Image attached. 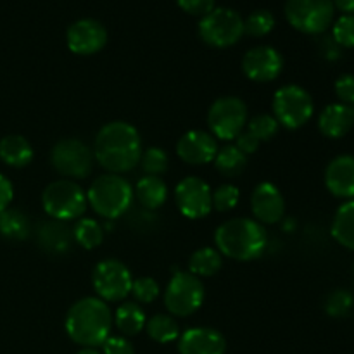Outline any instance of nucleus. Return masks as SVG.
Wrapping results in <instances>:
<instances>
[{
	"instance_id": "f257e3e1",
	"label": "nucleus",
	"mask_w": 354,
	"mask_h": 354,
	"mask_svg": "<svg viewBox=\"0 0 354 354\" xmlns=\"http://www.w3.org/2000/svg\"><path fill=\"white\" fill-rule=\"evenodd\" d=\"M142 138L137 128L127 121L104 124L93 140V158L107 173L123 175L140 162Z\"/></svg>"
},
{
	"instance_id": "f03ea898",
	"label": "nucleus",
	"mask_w": 354,
	"mask_h": 354,
	"mask_svg": "<svg viewBox=\"0 0 354 354\" xmlns=\"http://www.w3.org/2000/svg\"><path fill=\"white\" fill-rule=\"evenodd\" d=\"M66 334L83 348H97L106 342L113 328V313L99 297H83L66 313Z\"/></svg>"
},
{
	"instance_id": "7ed1b4c3",
	"label": "nucleus",
	"mask_w": 354,
	"mask_h": 354,
	"mask_svg": "<svg viewBox=\"0 0 354 354\" xmlns=\"http://www.w3.org/2000/svg\"><path fill=\"white\" fill-rule=\"evenodd\" d=\"M214 244L221 256L235 261H254L268 245L265 227L251 218L227 220L214 232Z\"/></svg>"
},
{
	"instance_id": "20e7f679",
	"label": "nucleus",
	"mask_w": 354,
	"mask_h": 354,
	"mask_svg": "<svg viewBox=\"0 0 354 354\" xmlns=\"http://www.w3.org/2000/svg\"><path fill=\"white\" fill-rule=\"evenodd\" d=\"M133 187L121 175L106 173L97 176L86 190V201L97 216L116 220L130 209L133 203Z\"/></svg>"
},
{
	"instance_id": "39448f33",
	"label": "nucleus",
	"mask_w": 354,
	"mask_h": 354,
	"mask_svg": "<svg viewBox=\"0 0 354 354\" xmlns=\"http://www.w3.org/2000/svg\"><path fill=\"white\" fill-rule=\"evenodd\" d=\"M41 206L44 211L57 221L80 220L86 211L88 201L83 187L75 180L61 178L50 182L41 192Z\"/></svg>"
},
{
	"instance_id": "423d86ee",
	"label": "nucleus",
	"mask_w": 354,
	"mask_h": 354,
	"mask_svg": "<svg viewBox=\"0 0 354 354\" xmlns=\"http://www.w3.org/2000/svg\"><path fill=\"white\" fill-rule=\"evenodd\" d=\"M273 118L287 130L303 128L313 118L315 102L308 90L299 85H283L273 95Z\"/></svg>"
},
{
	"instance_id": "0eeeda50",
	"label": "nucleus",
	"mask_w": 354,
	"mask_h": 354,
	"mask_svg": "<svg viewBox=\"0 0 354 354\" xmlns=\"http://www.w3.org/2000/svg\"><path fill=\"white\" fill-rule=\"evenodd\" d=\"M244 33L242 16L237 10L228 7H214L199 21L201 40L214 48L232 47L241 40Z\"/></svg>"
},
{
	"instance_id": "6e6552de",
	"label": "nucleus",
	"mask_w": 354,
	"mask_h": 354,
	"mask_svg": "<svg viewBox=\"0 0 354 354\" xmlns=\"http://www.w3.org/2000/svg\"><path fill=\"white\" fill-rule=\"evenodd\" d=\"M204 299L203 280L190 272H176L166 286L165 306L171 317H190L203 306Z\"/></svg>"
},
{
	"instance_id": "1a4fd4ad",
	"label": "nucleus",
	"mask_w": 354,
	"mask_h": 354,
	"mask_svg": "<svg viewBox=\"0 0 354 354\" xmlns=\"http://www.w3.org/2000/svg\"><path fill=\"white\" fill-rule=\"evenodd\" d=\"M245 124H248V106L239 97H220L211 104L207 111L209 133L216 140H235L245 130Z\"/></svg>"
},
{
	"instance_id": "9d476101",
	"label": "nucleus",
	"mask_w": 354,
	"mask_h": 354,
	"mask_svg": "<svg viewBox=\"0 0 354 354\" xmlns=\"http://www.w3.org/2000/svg\"><path fill=\"white\" fill-rule=\"evenodd\" d=\"M93 151L80 138H62L50 151V165L68 180H82L92 173Z\"/></svg>"
},
{
	"instance_id": "9b49d317",
	"label": "nucleus",
	"mask_w": 354,
	"mask_h": 354,
	"mask_svg": "<svg viewBox=\"0 0 354 354\" xmlns=\"http://www.w3.org/2000/svg\"><path fill=\"white\" fill-rule=\"evenodd\" d=\"M92 283L97 297L104 303H118L131 294L133 277L128 266L120 259H102L92 272Z\"/></svg>"
},
{
	"instance_id": "f8f14e48",
	"label": "nucleus",
	"mask_w": 354,
	"mask_h": 354,
	"mask_svg": "<svg viewBox=\"0 0 354 354\" xmlns=\"http://www.w3.org/2000/svg\"><path fill=\"white\" fill-rule=\"evenodd\" d=\"M332 0H287L286 17L294 30L306 35L324 33L334 21Z\"/></svg>"
},
{
	"instance_id": "ddd939ff",
	"label": "nucleus",
	"mask_w": 354,
	"mask_h": 354,
	"mask_svg": "<svg viewBox=\"0 0 354 354\" xmlns=\"http://www.w3.org/2000/svg\"><path fill=\"white\" fill-rule=\"evenodd\" d=\"M180 213L189 220H201L213 211V190L199 176H185L175 189Z\"/></svg>"
},
{
	"instance_id": "4468645a",
	"label": "nucleus",
	"mask_w": 354,
	"mask_h": 354,
	"mask_svg": "<svg viewBox=\"0 0 354 354\" xmlns=\"http://www.w3.org/2000/svg\"><path fill=\"white\" fill-rule=\"evenodd\" d=\"M283 69V57L270 45H258L245 52L242 57V71L251 82L268 83L280 76Z\"/></svg>"
},
{
	"instance_id": "2eb2a0df",
	"label": "nucleus",
	"mask_w": 354,
	"mask_h": 354,
	"mask_svg": "<svg viewBox=\"0 0 354 354\" xmlns=\"http://www.w3.org/2000/svg\"><path fill=\"white\" fill-rule=\"evenodd\" d=\"M66 44L76 55H93L107 44V30L100 21L78 19L66 31Z\"/></svg>"
},
{
	"instance_id": "dca6fc26",
	"label": "nucleus",
	"mask_w": 354,
	"mask_h": 354,
	"mask_svg": "<svg viewBox=\"0 0 354 354\" xmlns=\"http://www.w3.org/2000/svg\"><path fill=\"white\" fill-rule=\"evenodd\" d=\"M218 152V140L204 130H189L176 142V154L183 162L192 166L209 165Z\"/></svg>"
},
{
	"instance_id": "f3484780",
	"label": "nucleus",
	"mask_w": 354,
	"mask_h": 354,
	"mask_svg": "<svg viewBox=\"0 0 354 354\" xmlns=\"http://www.w3.org/2000/svg\"><path fill=\"white\" fill-rule=\"evenodd\" d=\"M251 209L254 220L261 225H275L283 220L286 199L277 185L272 182H261L251 194Z\"/></svg>"
},
{
	"instance_id": "a211bd4d",
	"label": "nucleus",
	"mask_w": 354,
	"mask_h": 354,
	"mask_svg": "<svg viewBox=\"0 0 354 354\" xmlns=\"http://www.w3.org/2000/svg\"><path fill=\"white\" fill-rule=\"evenodd\" d=\"M227 341L223 334L211 327H194L178 337L180 354H225Z\"/></svg>"
},
{
	"instance_id": "6ab92c4d",
	"label": "nucleus",
	"mask_w": 354,
	"mask_h": 354,
	"mask_svg": "<svg viewBox=\"0 0 354 354\" xmlns=\"http://www.w3.org/2000/svg\"><path fill=\"white\" fill-rule=\"evenodd\" d=\"M325 187L339 199H354V156H337L328 162Z\"/></svg>"
},
{
	"instance_id": "aec40b11",
	"label": "nucleus",
	"mask_w": 354,
	"mask_h": 354,
	"mask_svg": "<svg viewBox=\"0 0 354 354\" xmlns=\"http://www.w3.org/2000/svg\"><path fill=\"white\" fill-rule=\"evenodd\" d=\"M354 127L353 107L346 104H328L318 116V130L327 138H342Z\"/></svg>"
},
{
	"instance_id": "412c9836",
	"label": "nucleus",
	"mask_w": 354,
	"mask_h": 354,
	"mask_svg": "<svg viewBox=\"0 0 354 354\" xmlns=\"http://www.w3.org/2000/svg\"><path fill=\"white\" fill-rule=\"evenodd\" d=\"M113 324L116 325V328L124 337H133L144 330L147 317H145V311L140 304L135 303V301H128V303H121L116 308Z\"/></svg>"
},
{
	"instance_id": "4be33fe9",
	"label": "nucleus",
	"mask_w": 354,
	"mask_h": 354,
	"mask_svg": "<svg viewBox=\"0 0 354 354\" xmlns=\"http://www.w3.org/2000/svg\"><path fill=\"white\" fill-rule=\"evenodd\" d=\"M0 159L10 168H24L33 161V147L23 135H7L0 140Z\"/></svg>"
},
{
	"instance_id": "5701e85b",
	"label": "nucleus",
	"mask_w": 354,
	"mask_h": 354,
	"mask_svg": "<svg viewBox=\"0 0 354 354\" xmlns=\"http://www.w3.org/2000/svg\"><path fill=\"white\" fill-rule=\"evenodd\" d=\"M133 196L137 197L140 206H144L149 211H154L159 209L168 199V187L162 182L161 176L145 175L135 185Z\"/></svg>"
},
{
	"instance_id": "b1692460",
	"label": "nucleus",
	"mask_w": 354,
	"mask_h": 354,
	"mask_svg": "<svg viewBox=\"0 0 354 354\" xmlns=\"http://www.w3.org/2000/svg\"><path fill=\"white\" fill-rule=\"evenodd\" d=\"M332 237L342 248L354 251V199L342 204L332 220Z\"/></svg>"
},
{
	"instance_id": "393cba45",
	"label": "nucleus",
	"mask_w": 354,
	"mask_h": 354,
	"mask_svg": "<svg viewBox=\"0 0 354 354\" xmlns=\"http://www.w3.org/2000/svg\"><path fill=\"white\" fill-rule=\"evenodd\" d=\"M223 266V256L214 248H201L189 259V272L199 279L216 275Z\"/></svg>"
},
{
	"instance_id": "a878e982",
	"label": "nucleus",
	"mask_w": 354,
	"mask_h": 354,
	"mask_svg": "<svg viewBox=\"0 0 354 354\" xmlns=\"http://www.w3.org/2000/svg\"><path fill=\"white\" fill-rule=\"evenodd\" d=\"M213 162L218 173L228 176V178H235L248 168V156L242 154L235 145H225V147L218 149Z\"/></svg>"
},
{
	"instance_id": "bb28decb",
	"label": "nucleus",
	"mask_w": 354,
	"mask_h": 354,
	"mask_svg": "<svg viewBox=\"0 0 354 354\" xmlns=\"http://www.w3.org/2000/svg\"><path fill=\"white\" fill-rule=\"evenodd\" d=\"M145 332L152 341L159 344H169L180 337V327L171 315L158 313L151 317L145 324Z\"/></svg>"
},
{
	"instance_id": "cd10ccee",
	"label": "nucleus",
	"mask_w": 354,
	"mask_h": 354,
	"mask_svg": "<svg viewBox=\"0 0 354 354\" xmlns=\"http://www.w3.org/2000/svg\"><path fill=\"white\" fill-rule=\"evenodd\" d=\"M0 235L10 241H23L30 235V220L24 213L17 209H9L0 213Z\"/></svg>"
},
{
	"instance_id": "c85d7f7f",
	"label": "nucleus",
	"mask_w": 354,
	"mask_h": 354,
	"mask_svg": "<svg viewBox=\"0 0 354 354\" xmlns=\"http://www.w3.org/2000/svg\"><path fill=\"white\" fill-rule=\"evenodd\" d=\"M73 237L83 249L92 251L104 242V228L93 218H82L73 228Z\"/></svg>"
},
{
	"instance_id": "c756f323",
	"label": "nucleus",
	"mask_w": 354,
	"mask_h": 354,
	"mask_svg": "<svg viewBox=\"0 0 354 354\" xmlns=\"http://www.w3.org/2000/svg\"><path fill=\"white\" fill-rule=\"evenodd\" d=\"M140 168L149 176H161L168 171L169 158L161 147H149L142 151Z\"/></svg>"
},
{
	"instance_id": "7c9ffc66",
	"label": "nucleus",
	"mask_w": 354,
	"mask_h": 354,
	"mask_svg": "<svg viewBox=\"0 0 354 354\" xmlns=\"http://www.w3.org/2000/svg\"><path fill=\"white\" fill-rule=\"evenodd\" d=\"M280 124L273 114H258L248 121V131L254 135L259 142H268L279 133Z\"/></svg>"
},
{
	"instance_id": "2f4dec72",
	"label": "nucleus",
	"mask_w": 354,
	"mask_h": 354,
	"mask_svg": "<svg viewBox=\"0 0 354 354\" xmlns=\"http://www.w3.org/2000/svg\"><path fill=\"white\" fill-rule=\"evenodd\" d=\"M275 26V17L270 10L258 9L248 16L244 21V31L251 37H265Z\"/></svg>"
},
{
	"instance_id": "473e14b6",
	"label": "nucleus",
	"mask_w": 354,
	"mask_h": 354,
	"mask_svg": "<svg viewBox=\"0 0 354 354\" xmlns=\"http://www.w3.org/2000/svg\"><path fill=\"white\" fill-rule=\"evenodd\" d=\"M239 201H241V190L234 183H221L213 190V209H216L218 213H228L237 207Z\"/></svg>"
},
{
	"instance_id": "72a5a7b5",
	"label": "nucleus",
	"mask_w": 354,
	"mask_h": 354,
	"mask_svg": "<svg viewBox=\"0 0 354 354\" xmlns=\"http://www.w3.org/2000/svg\"><path fill=\"white\" fill-rule=\"evenodd\" d=\"M161 287L152 277H138L131 283V294L138 304H151L159 297Z\"/></svg>"
},
{
	"instance_id": "f704fd0d",
	"label": "nucleus",
	"mask_w": 354,
	"mask_h": 354,
	"mask_svg": "<svg viewBox=\"0 0 354 354\" xmlns=\"http://www.w3.org/2000/svg\"><path fill=\"white\" fill-rule=\"evenodd\" d=\"M354 304L353 294L344 289H337L334 292L328 294L327 301H325V311L334 318H342L351 311Z\"/></svg>"
},
{
	"instance_id": "c9c22d12",
	"label": "nucleus",
	"mask_w": 354,
	"mask_h": 354,
	"mask_svg": "<svg viewBox=\"0 0 354 354\" xmlns=\"http://www.w3.org/2000/svg\"><path fill=\"white\" fill-rule=\"evenodd\" d=\"M69 241H71V235H69L68 228H64L61 225L57 235H52L50 225H44L40 232V242L44 245V249L50 252H64L69 248Z\"/></svg>"
},
{
	"instance_id": "e433bc0d",
	"label": "nucleus",
	"mask_w": 354,
	"mask_h": 354,
	"mask_svg": "<svg viewBox=\"0 0 354 354\" xmlns=\"http://www.w3.org/2000/svg\"><path fill=\"white\" fill-rule=\"evenodd\" d=\"M334 41L341 47L354 48V14H344L339 17L332 28Z\"/></svg>"
},
{
	"instance_id": "4c0bfd02",
	"label": "nucleus",
	"mask_w": 354,
	"mask_h": 354,
	"mask_svg": "<svg viewBox=\"0 0 354 354\" xmlns=\"http://www.w3.org/2000/svg\"><path fill=\"white\" fill-rule=\"evenodd\" d=\"M335 95L346 106H354V75H342L335 82Z\"/></svg>"
},
{
	"instance_id": "58836bf2",
	"label": "nucleus",
	"mask_w": 354,
	"mask_h": 354,
	"mask_svg": "<svg viewBox=\"0 0 354 354\" xmlns=\"http://www.w3.org/2000/svg\"><path fill=\"white\" fill-rule=\"evenodd\" d=\"M104 354H135V348L123 335H109L102 344Z\"/></svg>"
},
{
	"instance_id": "ea45409f",
	"label": "nucleus",
	"mask_w": 354,
	"mask_h": 354,
	"mask_svg": "<svg viewBox=\"0 0 354 354\" xmlns=\"http://www.w3.org/2000/svg\"><path fill=\"white\" fill-rule=\"evenodd\" d=\"M176 3L187 14L199 17H204L214 9V0H176Z\"/></svg>"
},
{
	"instance_id": "a19ab883",
	"label": "nucleus",
	"mask_w": 354,
	"mask_h": 354,
	"mask_svg": "<svg viewBox=\"0 0 354 354\" xmlns=\"http://www.w3.org/2000/svg\"><path fill=\"white\" fill-rule=\"evenodd\" d=\"M259 145H261V142H259L254 135L249 133L248 130H244L237 138H235V147L245 156L254 154V152L259 149Z\"/></svg>"
},
{
	"instance_id": "79ce46f5",
	"label": "nucleus",
	"mask_w": 354,
	"mask_h": 354,
	"mask_svg": "<svg viewBox=\"0 0 354 354\" xmlns=\"http://www.w3.org/2000/svg\"><path fill=\"white\" fill-rule=\"evenodd\" d=\"M12 197H14L12 183H10V180L7 178V176H3L2 173H0V213L6 211L7 207L10 206Z\"/></svg>"
},
{
	"instance_id": "37998d69",
	"label": "nucleus",
	"mask_w": 354,
	"mask_h": 354,
	"mask_svg": "<svg viewBox=\"0 0 354 354\" xmlns=\"http://www.w3.org/2000/svg\"><path fill=\"white\" fill-rule=\"evenodd\" d=\"M337 9H341L346 14H354V0H332Z\"/></svg>"
},
{
	"instance_id": "c03bdc74",
	"label": "nucleus",
	"mask_w": 354,
	"mask_h": 354,
	"mask_svg": "<svg viewBox=\"0 0 354 354\" xmlns=\"http://www.w3.org/2000/svg\"><path fill=\"white\" fill-rule=\"evenodd\" d=\"M76 354H100V353L97 351L95 348H83L82 351H78Z\"/></svg>"
},
{
	"instance_id": "a18cd8bd",
	"label": "nucleus",
	"mask_w": 354,
	"mask_h": 354,
	"mask_svg": "<svg viewBox=\"0 0 354 354\" xmlns=\"http://www.w3.org/2000/svg\"><path fill=\"white\" fill-rule=\"evenodd\" d=\"M353 113H354V107H353Z\"/></svg>"
}]
</instances>
